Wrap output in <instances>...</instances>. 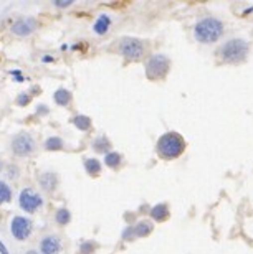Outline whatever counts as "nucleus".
<instances>
[{"label":"nucleus","mask_w":253,"mask_h":254,"mask_svg":"<svg viewBox=\"0 0 253 254\" xmlns=\"http://www.w3.org/2000/svg\"><path fill=\"white\" fill-rule=\"evenodd\" d=\"M250 43L244 38H230L217 48L215 57L225 64H240L249 58Z\"/></svg>","instance_id":"1"},{"label":"nucleus","mask_w":253,"mask_h":254,"mask_svg":"<svg viewBox=\"0 0 253 254\" xmlns=\"http://www.w3.org/2000/svg\"><path fill=\"white\" fill-rule=\"evenodd\" d=\"M225 23L220 18L207 15L195 22L194 25V38L202 45H212L224 37Z\"/></svg>","instance_id":"2"},{"label":"nucleus","mask_w":253,"mask_h":254,"mask_svg":"<svg viewBox=\"0 0 253 254\" xmlns=\"http://www.w3.org/2000/svg\"><path fill=\"white\" fill-rule=\"evenodd\" d=\"M156 150L161 159L174 160L185 152V139L179 132H166L156 142Z\"/></svg>","instance_id":"3"},{"label":"nucleus","mask_w":253,"mask_h":254,"mask_svg":"<svg viewBox=\"0 0 253 254\" xmlns=\"http://www.w3.org/2000/svg\"><path fill=\"white\" fill-rule=\"evenodd\" d=\"M118 52L129 62H138L148 53V42L134 37H124L118 43Z\"/></svg>","instance_id":"4"},{"label":"nucleus","mask_w":253,"mask_h":254,"mask_svg":"<svg viewBox=\"0 0 253 254\" xmlns=\"http://www.w3.org/2000/svg\"><path fill=\"white\" fill-rule=\"evenodd\" d=\"M170 71V60L164 53H153L146 62V76L151 81H163Z\"/></svg>","instance_id":"5"},{"label":"nucleus","mask_w":253,"mask_h":254,"mask_svg":"<svg viewBox=\"0 0 253 254\" xmlns=\"http://www.w3.org/2000/svg\"><path fill=\"white\" fill-rule=\"evenodd\" d=\"M12 150L15 155L18 157H27L35 150V140L28 132H20L12 139Z\"/></svg>","instance_id":"6"},{"label":"nucleus","mask_w":253,"mask_h":254,"mask_svg":"<svg viewBox=\"0 0 253 254\" xmlns=\"http://www.w3.org/2000/svg\"><path fill=\"white\" fill-rule=\"evenodd\" d=\"M18 205L23 211L35 213L40 206L43 205V198L40 196V193L33 191L32 189H25L20 191L18 196Z\"/></svg>","instance_id":"7"},{"label":"nucleus","mask_w":253,"mask_h":254,"mask_svg":"<svg viewBox=\"0 0 253 254\" xmlns=\"http://www.w3.org/2000/svg\"><path fill=\"white\" fill-rule=\"evenodd\" d=\"M10 231H12L15 240L25 241L32 233V221L25 216H15L10 223Z\"/></svg>","instance_id":"8"},{"label":"nucleus","mask_w":253,"mask_h":254,"mask_svg":"<svg viewBox=\"0 0 253 254\" xmlns=\"http://www.w3.org/2000/svg\"><path fill=\"white\" fill-rule=\"evenodd\" d=\"M38 23L37 20L32 18V17H22L18 18L17 22L12 25V33H15L17 37H28L30 33H33L37 30Z\"/></svg>","instance_id":"9"},{"label":"nucleus","mask_w":253,"mask_h":254,"mask_svg":"<svg viewBox=\"0 0 253 254\" xmlns=\"http://www.w3.org/2000/svg\"><path fill=\"white\" fill-rule=\"evenodd\" d=\"M60 251H62V241L55 235L45 236L40 243V253L42 254H60Z\"/></svg>","instance_id":"10"},{"label":"nucleus","mask_w":253,"mask_h":254,"mask_svg":"<svg viewBox=\"0 0 253 254\" xmlns=\"http://www.w3.org/2000/svg\"><path fill=\"white\" fill-rule=\"evenodd\" d=\"M169 215H170V210H169V205H166V203H158V205H154L149 210L151 220L156 221V223L166 221L169 218Z\"/></svg>","instance_id":"11"},{"label":"nucleus","mask_w":253,"mask_h":254,"mask_svg":"<svg viewBox=\"0 0 253 254\" xmlns=\"http://www.w3.org/2000/svg\"><path fill=\"white\" fill-rule=\"evenodd\" d=\"M40 187L47 191H55L58 187V175L53 174V172H45V174L40 177Z\"/></svg>","instance_id":"12"},{"label":"nucleus","mask_w":253,"mask_h":254,"mask_svg":"<svg viewBox=\"0 0 253 254\" xmlns=\"http://www.w3.org/2000/svg\"><path fill=\"white\" fill-rule=\"evenodd\" d=\"M133 230H134V236L136 238H146L149 236L151 233L154 230V225L151 220H139L136 225H133Z\"/></svg>","instance_id":"13"},{"label":"nucleus","mask_w":253,"mask_h":254,"mask_svg":"<svg viewBox=\"0 0 253 254\" xmlns=\"http://www.w3.org/2000/svg\"><path fill=\"white\" fill-rule=\"evenodd\" d=\"M109 28H111V18H109V15H106V13L99 15L98 20H96L93 25V30L96 35H106L109 32Z\"/></svg>","instance_id":"14"},{"label":"nucleus","mask_w":253,"mask_h":254,"mask_svg":"<svg viewBox=\"0 0 253 254\" xmlns=\"http://www.w3.org/2000/svg\"><path fill=\"white\" fill-rule=\"evenodd\" d=\"M93 149L106 155V154H109V150H111V142L106 135H99L93 140Z\"/></svg>","instance_id":"15"},{"label":"nucleus","mask_w":253,"mask_h":254,"mask_svg":"<svg viewBox=\"0 0 253 254\" xmlns=\"http://www.w3.org/2000/svg\"><path fill=\"white\" fill-rule=\"evenodd\" d=\"M104 164L109 169H118V167L123 164V155L118 154V152H109V154L104 155Z\"/></svg>","instance_id":"16"},{"label":"nucleus","mask_w":253,"mask_h":254,"mask_svg":"<svg viewBox=\"0 0 253 254\" xmlns=\"http://www.w3.org/2000/svg\"><path fill=\"white\" fill-rule=\"evenodd\" d=\"M72 124L77 127V129H80V130H89L91 129V119L88 118V116H83V114L73 116Z\"/></svg>","instance_id":"17"},{"label":"nucleus","mask_w":253,"mask_h":254,"mask_svg":"<svg viewBox=\"0 0 253 254\" xmlns=\"http://www.w3.org/2000/svg\"><path fill=\"white\" fill-rule=\"evenodd\" d=\"M53 99L58 106H68L70 103H72V93H70L68 89L60 88L57 93H55Z\"/></svg>","instance_id":"18"},{"label":"nucleus","mask_w":253,"mask_h":254,"mask_svg":"<svg viewBox=\"0 0 253 254\" xmlns=\"http://www.w3.org/2000/svg\"><path fill=\"white\" fill-rule=\"evenodd\" d=\"M84 170L88 172V175H99L101 162L98 159H84Z\"/></svg>","instance_id":"19"},{"label":"nucleus","mask_w":253,"mask_h":254,"mask_svg":"<svg viewBox=\"0 0 253 254\" xmlns=\"http://www.w3.org/2000/svg\"><path fill=\"white\" fill-rule=\"evenodd\" d=\"M55 221H57L60 226L68 225V223L72 221V213H70V210H67V208H60L57 211V215H55Z\"/></svg>","instance_id":"20"},{"label":"nucleus","mask_w":253,"mask_h":254,"mask_svg":"<svg viewBox=\"0 0 253 254\" xmlns=\"http://www.w3.org/2000/svg\"><path fill=\"white\" fill-rule=\"evenodd\" d=\"M45 150H62L65 147V142L60 139V137H50V139L45 140Z\"/></svg>","instance_id":"21"},{"label":"nucleus","mask_w":253,"mask_h":254,"mask_svg":"<svg viewBox=\"0 0 253 254\" xmlns=\"http://www.w3.org/2000/svg\"><path fill=\"white\" fill-rule=\"evenodd\" d=\"M10 200H12V190L5 182H0V205L8 203Z\"/></svg>","instance_id":"22"},{"label":"nucleus","mask_w":253,"mask_h":254,"mask_svg":"<svg viewBox=\"0 0 253 254\" xmlns=\"http://www.w3.org/2000/svg\"><path fill=\"white\" fill-rule=\"evenodd\" d=\"M96 248H98V245H96L94 241H84V243H82V246H80V253L93 254L96 251Z\"/></svg>","instance_id":"23"},{"label":"nucleus","mask_w":253,"mask_h":254,"mask_svg":"<svg viewBox=\"0 0 253 254\" xmlns=\"http://www.w3.org/2000/svg\"><path fill=\"white\" fill-rule=\"evenodd\" d=\"M30 101H32V96L27 94V93H22L17 98V104L18 106H28L30 104Z\"/></svg>","instance_id":"24"},{"label":"nucleus","mask_w":253,"mask_h":254,"mask_svg":"<svg viewBox=\"0 0 253 254\" xmlns=\"http://www.w3.org/2000/svg\"><path fill=\"white\" fill-rule=\"evenodd\" d=\"M134 230H133V226H129V228H126L124 233H123V240L124 241H129V240H134Z\"/></svg>","instance_id":"25"},{"label":"nucleus","mask_w":253,"mask_h":254,"mask_svg":"<svg viewBox=\"0 0 253 254\" xmlns=\"http://www.w3.org/2000/svg\"><path fill=\"white\" fill-rule=\"evenodd\" d=\"M8 179H17L18 177V169L15 165H12V167H8Z\"/></svg>","instance_id":"26"},{"label":"nucleus","mask_w":253,"mask_h":254,"mask_svg":"<svg viewBox=\"0 0 253 254\" xmlns=\"http://www.w3.org/2000/svg\"><path fill=\"white\" fill-rule=\"evenodd\" d=\"M58 8H65V7H72L73 5V0H68V2H55Z\"/></svg>","instance_id":"27"},{"label":"nucleus","mask_w":253,"mask_h":254,"mask_svg":"<svg viewBox=\"0 0 253 254\" xmlns=\"http://www.w3.org/2000/svg\"><path fill=\"white\" fill-rule=\"evenodd\" d=\"M0 254H10L8 250H7V246H5L3 243H2V240H0Z\"/></svg>","instance_id":"28"},{"label":"nucleus","mask_w":253,"mask_h":254,"mask_svg":"<svg viewBox=\"0 0 253 254\" xmlns=\"http://www.w3.org/2000/svg\"><path fill=\"white\" fill-rule=\"evenodd\" d=\"M45 113H48V109L45 108V104H40V108H38V114H45Z\"/></svg>","instance_id":"29"},{"label":"nucleus","mask_w":253,"mask_h":254,"mask_svg":"<svg viewBox=\"0 0 253 254\" xmlns=\"http://www.w3.org/2000/svg\"><path fill=\"white\" fill-rule=\"evenodd\" d=\"M42 62H43V63H52V62H53V58H52V57H48V55H45V57L42 58Z\"/></svg>","instance_id":"30"},{"label":"nucleus","mask_w":253,"mask_h":254,"mask_svg":"<svg viewBox=\"0 0 253 254\" xmlns=\"http://www.w3.org/2000/svg\"><path fill=\"white\" fill-rule=\"evenodd\" d=\"M25 254H38V253L35 251V250H30V251H27V253H25Z\"/></svg>","instance_id":"31"},{"label":"nucleus","mask_w":253,"mask_h":254,"mask_svg":"<svg viewBox=\"0 0 253 254\" xmlns=\"http://www.w3.org/2000/svg\"><path fill=\"white\" fill-rule=\"evenodd\" d=\"M2 167H3V165H2V160H0V172H2Z\"/></svg>","instance_id":"32"}]
</instances>
